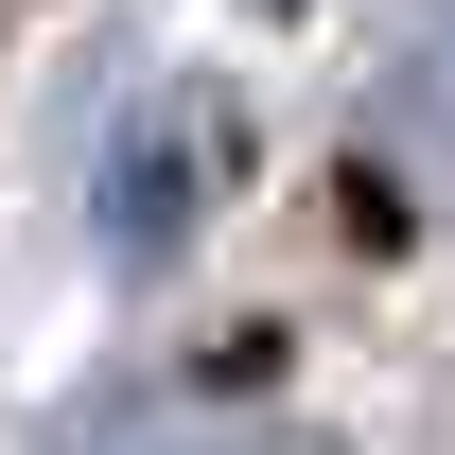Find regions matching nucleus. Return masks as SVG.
Listing matches in <instances>:
<instances>
[{
    "mask_svg": "<svg viewBox=\"0 0 455 455\" xmlns=\"http://www.w3.org/2000/svg\"><path fill=\"white\" fill-rule=\"evenodd\" d=\"M211 175H228V123L193 106V88H158V106L106 140V211H88V228H106V263H123V281H158L175 245L211 228Z\"/></svg>",
    "mask_w": 455,
    "mask_h": 455,
    "instance_id": "obj_1",
    "label": "nucleus"
},
{
    "mask_svg": "<svg viewBox=\"0 0 455 455\" xmlns=\"http://www.w3.org/2000/svg\"><path fill=\"white\" fill-rule=\"evenodd\" d=\"M368 158H386L403 193H438V211H455V0H420L403 53L368 70Z\"/></svg>",
    "mask_w": 455,
    "mask_h": 455,
    "instance_id": "obj_2",
    "label": "nucleus"
},
{
    "mask_svg": "<svg viewBox=\"0 0 455 455\" xmlns=\"http://www.w3.org/2000/svg\"><path fill=\"white\" fill-rule=\"evenodd\" d=\"M88 455H263V438H245L228 403H140V420H106Z\"/></svg>",
    "mask_w": 455,
    "mask_h": 455,
    "instance_id": "obj_3",
    "label": "nucleus"
}]
</instances>
